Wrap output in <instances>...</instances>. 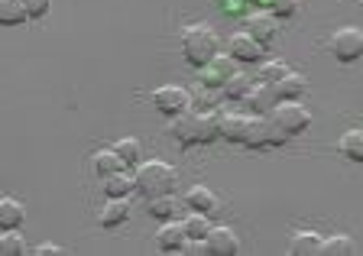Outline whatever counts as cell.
<instances>
[{
  "label": "cell",
  "instance_id": "1",
  "mask_svg": "<svg viewBox=\"0 0 363 256\" xmlns=\"http://www.w3.org/2000/svg\"><path fill=\"white\" fill-rule=\"evenodd\" d=\"M220 117L218 111H185L179 113L169 127L172 140L179 146H195V143H211L220 136Z\"/></svg>",
  "mask_w": 363,
  "mask_h": 256
},
{
  "label": "cell",
  "instance_id": "2",
  "mask_svg": "<svg viewBox=\"0 0 363 256\" xmlns=\"http://www.w3.org/2000/svg\"><path fill=\"white\" fill-rule=\"evenodd\" d=\"M136 191L143 198H162V195H172L175 191V169L162 159H152V162H140L136 166Z\"/></svg>",
  "mask_w": 363,
  "mask_h": 256
},
{
  "label": "cell",
  "instance_id": "3",
  "mask_svg": "<svg viewBox=\"0 0 363 256\" xmlns=\"http://www.w3.org/2000/svg\"><path fill=\"white\" fill-rule=\"evenodd\" d=\"M218 49H220V43L211 26H189V30L182 33V52H185L189 65H195V68L211 65Z\"/></svg>",
  "mask_w": 363,
  "mask_h": 256
},
{
  "label": "cell",
  "instance_id": "4",
  "mask_svg": "<svg viewBox=\"0 0 363 256\" xmlns=\"http://www.w3.org/2000/svg\"><path fill=\"white\" fill-rule=\"evenodd\" d=\"M266 117H269V123L279 130L286 140H292V136L305 133V130H308V123H311V113L305 111L298 101H279V104L272 107Z\"/></svg>",
  "mask_w": 363,
  "mask_h": 256
},
{
  "label": "cell",
  "instance_id": "5",
  "mask_svg": "<svg viewBox=\"0 0 363 256\" xmlns=\"http://www.w3.org/2000/svg\"><path fill=\"white\" fill-rule=\"evenodd\" d=\"M152 104H156L159 113H166V117H179V113L191 111V91L166 84V88L152 91Z\"/></svg>",
  "mask_w": 363,
  "mask_h": 256
},
{
  "label": "cell",
  "instance_id": "6",
  "mask_svg": "<svg viewBox=\"0 0 363 256\" xmlns=\"http://www.w3.org/2000/svg\"><path fill=\"white\" fill-rule=\"evenodd\" d=\"M331 55L337 62H357L363 55V33L357 26H344L331 36Z\"/></svg>",
  "mask_w": 363,
  "mask_h": 256
},
{
  "label": "cell",
  "instance_id": "7",
  "mask_svg": "<svg viewBox=\"0 0 363 256\" xmlns=\"http://www.w3.org/2000/svg\"><path fill=\"white\" fill-rule=\"evenodd\" d=\"M204 243H208V256H234L240 250V240L230 227H211Z\"/></svg>",
  "mask_w": 363,
  "mask_h": 256
},
{
  "label": "cell",
  "instance_id": "8",
  "mask_svg": "<svg viewBox=\"0 0 363 256\" xmlns=\"http://www.w3.org/2000/svg\"><path fill=\"white\" fill-rule=\"evenodd\" d=\"M230 75H237L234 72V55H214L211 65H204V72H201L198 82L208 84V88H224V82Z\"/></svg>",
  "mask_w": 363,
  "mask_h": 256
},
{
  "label": "cell",
  "instance_id": "9",
  "mask_svg": "<svg viewBox=\"0 0 363 256\" xmlns=\"http://www.w3.org/2000/svg\"><path fill=\"white\" fill-rule=\"evenodd\" d=\"M227 49H230V55H234L237 62H259V55H263V43H257L250 33H237V36H230Z\"/></svg>",
  "mask_w": 363,
  "mask_h": 256
},
{
  "label": "cell",
  "instance_id": "10",
  "mask_svg": "<svg viewBox=\"0 0 363 256\" xmlns=\"http://www.w3.org/2000/svg\"><path fill=\"white\" fill-rule=\"evenodd\" d=\"M250 130H253V117H243V113H237V117H224V121H220V136H224L227 143L247 146Z\"/></svg>",
  "mask_w": 363,
  "mask_h": 256
},
{
  "label": "cell",
  "instance_id": "11",
  "mask_svg": "<svg viewBox=\"0 0 363 256\" xmlns=\"http://www.w3.org/2000/svg\"><path fill=\"white\" fill-rule=\"evenodd\" d=\"M156 243H159V250H166V253H182V247L189 243L185 224H175V221L162 224L159 227V234H156Z\"/></svg>",
  "mask_w": 363,
  "mask_h": 256
},
{
  "label": "cell",
  "instance_id": "12",
  "mask_svg": "<svg viewBox=\"0 0 363 256\" xmlns=\"http://www.w3.org/2000/svg\"><path fill=\"white\" fill-rule=\"evenodd\" d=\"M305 88H308V82H305L302 75H295V72H289L286 78H282L279 84H272V98L276 101H298L305 94Z\"/></svg>",
  "mask_w": 363,
  "mask_h": 256
},
{
  "label": "cell",
  "instance_id": "13",
  "mask_svg": "<svg viewBox=\"0 0 363 256\" xmlns=\"http://www.w3.org/2000/svg\"><path fill=\"white\" fill-rule=\"evenodd\" d=\"M247 33L253 39H257V43H272V39H276V16L272 13H253L247 20Z\"/></svg>",
  "mask_w": 363,
  "mask_h": 256
},
{
  "label": "cell",
  "instance_id": "14",
  "mask_svg": "<svg viewBox=\"0 0 363 256\" xmlns=\"http://www.w3.org/2000/svg\"><path fill=\"white\" fill-rule=\"evenodd\" d=\"M185 204H189L191 211L214 214L218 211V195H214L208 185H195V189H189V195H185Z\"/></svg>",
  "mask_w": 363,
  "mask_h": 256
},
{
  "label": "cell",
  "instance_id": "15",
  "mask_svg": "<svg viewBox=\"0 0 363 256\" xmlns=\"http://www.w3.org/2000/svg\"><path fill=\"white\" fill-rule=\"evenodd\" d=\"M127 218H130V204H127V198H111V201H107L104 208H101L98 224H101V227H121Z\"/></svg>",
  "mask_w": 363,
  "mask_h": 256
},
{
  "label": "cell",
  "instance_id": "16",
  "mask_svg": "<svg viewBox=\"0 0 363 256\" xmlns=\"http://www.w3.org/2000/svg\"><path fill=\"white\" fill-rule=\"evenodd\" d=\"M26 218V208H23L16 198H0V227L4 230H16Z\"/></svg>",
  "mask_w": 363,
  "mask_h": 256
},
{
  "label": "cell",
  "instance_id": "17",
  "mask_svg": "<svg viewBox=\"0 0 363 256\" xmlns=\"http://www.w3.org/2000/svg\"><path fill=\"white\" fill-rule=\"evenodd\" d=\"M243 104H247L250 113H259V117H266V113L279 104V101L272 98V91L266 88V84H259V91H250L247 98H243Z\"/></svg>",
  "mask_w": 363,
  "mask_h": 256
},
{
  "label": "cell",
  "instance_id": "18",
  "mask_svg": "<svg viewBox=\"0 0 363 256\" xmlns=\"http://www.w3.org/2000/svg\"><path fill=\"white\" fill-rule=\"evenodd\" d=\"M91 166H94V175H98V179H107V175H117V172H123V159L117 156V152L113 150H101L98 156H94V162H91Z\"/></svg>",
  "mask_w": 363,
  "mask_h": 256
},
{
  "label": "cell",
  "instance_id": "19",
  "mask_svg": "<svg viewBox=\"0 0 363 256\" xmlns=\"http://www.w3.org/2000/svg\"><path fill=\"white\" fill-rule=\"evenodd\" d=\"M337 152L350 162H363V133L360 130H347V133L337 140Z\"/></svg>",
  "mask_w": 363,
  "mask_h": 256
},
{
  "label": "cell",
  "instance_id": "20",
  "mask_svg": "<svg viewBox=\"0 0 363 256\" xmlns=\"http://www.w3.org/2000/svg\"><path fill=\"white\" fill-rule=\"evenodd\" d=\"M101 182H104L101 189H104V195H107V198H127V195H130V189H136V182L130 179L127 172L107 175V179H101Z\"/></svg>",
  "mask_w": 363,
  "mask_h": 256
},
{
  "label": "cell",
  "instance_id": "21",
  "mask_svg": "<svg viewBox=\"0 0 363 256\" xmlns=\"http://www.w3.org/2000/svg\"><path fill=\"white\" fill-rule=\"evenodd\" d=\"M354 253H357V243L344 234L321 240V250H318V256H354Z\"/></svg>",
  "mask_w": 363,
  "mask_h": 256
},
{
  "label": "cell",
  "instance_id": "22",
  "mask_svg": "<svg viewBox=\"0 0 363 256\" xmlns=\"http://www.w3.org/2000/svg\"><path fill=\"white\" fill-rule=\"evenodd\" d=\"M26 20H30V13L23 7V0H0V23L4 26H20Z\"/></svg>",
  "mask_w": 363,
  "mask_h": 256
},
{
  "label": "cell",
  "instance_id": "23",
  "mask_svg": "<svg viewBox=\"0 0 363 256\" xmlns=\"http://www.w3.org/2000/svg\"><path fill=\"white\" fill-rule=\"evenodd\" d=\"M113 152L123 159V166L127 169L140 166V159H143V146H140V140H133V136H123L121 143L113 146Z\"/></svg>",
  "mask_w": 363,
  "mask_h": 256
},
{
  "label": "cell",
  "instance_id": "24",
  "mask_svg": "<svg viewBox=\"0 0 363 256\" xmlns=\"http://www.w3.org/2000/svg\"><path fill=\"white\" fill-rule=\"evenodd\" d=\"M250 91H253V82H250L247 75H240V72H237V75H230L224 82V88H220V94H224L227 101H243L250 94Z\"/></svg>",
  "mask_w": 363,
  "mask_h": 256
},
{
  "label": "cell",
  "instance_id": "25",
  "mask_svg": "<svg viewBox=\"0 0 363 256\" xmlns=\"http://www.w3.org/2000/svg\"><path fill=\"white\" fill-rule=\"evenodd\" d=\"M220 98H224L220 88H208V84L198 82V88L191 91V107H198V111H214Z\"/></svg>",
  "mask_w": 363,
  "mask_h": 256
},
{
  "label": "cell",
  "instance_id": "26",
  "mask_svg": "<svg viewBox=\"0 0 363 256\" xmlns=\"http://www.w3.org/2000/svg\"><path fill=\"white\" fill-rule=\"evenodd\" d=\"M321 250V237L311 234V230H302V234L292 237V253L295 256H318Z\"/></svg>",
  "mask_w": 363,
  "mask_h": 256
},
{
  "label": "cell",
  "instance_id": "27",
  "mask_svg": "<svg viewBox=\"0 0 363 256\" xmlns=\"http://www.w3.org/2000/svg\"><path fill=\"white\" fill-rule=\"evenodd\" d=\"M0 253L4 256H26L30 250H26V240H23L16 230H4V237H0Z\"/></svg>",
  "mask_w": 363,
  "mask_h": 256
},
{
  "label": "cell",
  "instance_id": "28",
  "mask_svg": "<svg viewBox=\"0 0 363 256\" xmlns=\"http://www.w3.org/2000/svg\"><path fill=\"white\" fill-rule=\"evenodd\" d=\"M208 230H211L208 214L195 211L191 218H185V234H189V240H204V237H208Z\"/></svg>",
  "mask_w": 363,
  "mask_h": 256
},
{
  "label": "cell",
  "instance_id": "29",
  "mask_svg": "<svg viewBox=\"0 0 363 256\" xmlns=\"http://www.w3.org/2000/svg\"><path fill=\"white\" fill-rule=\"evenodd\" d=\"M286 75H289L286 65H279V62H266V65L259 68V78H257V82L266 84V88H272V84H279Z\"/></svg>",
  "mask_w": 363,
  "mask_h": 256
},
{
  "label": "cell",
  "instance_id": "30",
  "mask_svg": "<svg viewBox=\"0 0 363 256\" xmlns=\"http://www.w3.org/2000/svg\"><path fill=\"white\" fill-rule=\"evenodd\" d=\"M175 211H179V204L172 201V195H162V198H152L150 201V214L159 221H169Z\"/></svg>",
  "mask_w": 363,
  "mask_h": 256
},
{
  "label": "cell",
  "instance_id": "31",
  "mask_svg": "<svg viewBox=\"0 0 363 256\" xmlns=\"http://www.w3.org/2000/svg\"><path fill=\"white\" fill-rule=\"evenodd\" d=\"M269 13L272 16H295L298 13V0H269Z\"/></svg>",
  "mask_w": 363,
  "mask_h": 256
},
{
  "label": "cell",
  "instance_id": "32",
  "mask_svg": "<svg viewBox=\"0 0 363 256\" xmlns=\"http://www.w3.org/2000/svg\"><path fill=\"white\" fill-rule=\"evenodd\" d=\"M49 4H52V0H23V7H26L30 20H36V16H45V13H49Z\"/></svg>",
  "mask_w": 363,
  "mask_h": 256
},
{
  "label": "cell",
  "instance_id": "33",
  "mask_svg": "<svg viewBox=\"0 0 363 256\" xmlns=\"http://www.w3.org/2000/svg\"><path fill=\"white\" fill-rule=\"evenodd\" d=\"M182 253H189V256H208V243H204V240H189L185 247H182Z\"/></svg>",
  "mask_w": 363,
  "mask_h": 256
},
{
  "label": "cell",
  "instance_id": "34",
  "mask_svg": "<svg viewBox=\"0 0 363 256\" xmlns=\"http://www.w3.org/2000/svg\"><path fill=\"white\" fill-rule=\"evenodd\" d=\"M33 253H36V256H65V250L55 247V243H39Z\"/></svg>",
  "mask_w": 363,
  "mask_h": 256
},
{
  "label": "cell",
  "instance_id": "35",
  "mask_svg": "<svg viewBox=\"0 0 363 256\" xmlns=\"http://www.w3.org/2000/svg\"><path fill=\"white\" fill-rule=\"evenodd\" d=\"M243 4H247V0H220V10H224V13H240Z\"/></svg>",
  "mask_w": 363,
  "mask_h": 256
},
{
  "label": "cell",
  "instance_id": "36",
  "mask_svg": "<svg viewBox=\"0 0 363 256\" xmlns=\"http://www.w3.org/2000/svg\"><path fill=\"white\" fill-rule=\"evenodd\" d=\"M253 4H266V7H269V0H253Z\"/></svg>",
  "mask_w": 363,
  "mask_h": 256
}]
</instances>
